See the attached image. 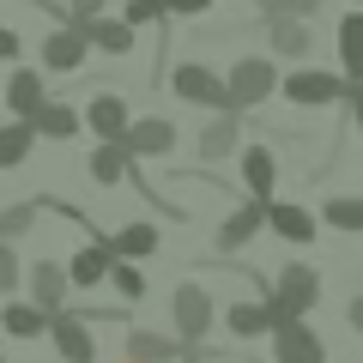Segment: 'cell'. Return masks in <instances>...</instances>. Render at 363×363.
Returning a JSON list of instances; mask_svg holds the SVG:
<instances>
[{"label":"cell","instance_id":"cell-34","mask_svg":"<svg viewBox=\"0 0 363 363\" xmlns=\"http://www.w3.org/2000/svg\"><path fill=\"white\" fill-rule=\"evenodd\" d=\"M164 13L169 18H200V13H212V0H164Z\"/></svg>","mask_w":363,"mask_h":363},{"label":"cell","instance_id":"cell-39","mask_svg":"<svg viewBox=\"0 0 363 363\" xmlns=\"http://www.w3.org/2000/svg\"><path fill=\"white\" fill-rule=\"evenodd\" d=\"M255 6H260L267 18H285V13H291V0H255Z\"/></svg>","mask_w":363,"mask_h":363},{"label":"cell","instance_id":"cell-1","mask_svg":"<svg viewBox=\"0 0 363 363\" xmlns=\"http://www.w3.org/2000/svg\"><path fill=\"white\" fill-rule=\"evenodd\" d=\"M218 327V297H212L206 285H176L169 291V333L182 339V345H206V333Z\"/></svg>","mask_w":363,"mask_h":363},{"label":"cell","instance_id":"cell-5","mask_svg":"<svg viewBox=\"0 0 363 363\" xmlns=\"http://www.w3.org/2000/svg\"><path fill=\"white\" fill-rule=\"evenodd\" d=\"M291 321V309L279 297H260V303H230L224 309V327H230V339H260V333H279V327Z\"/></svg>","mask_w":363,"mask_h":363},{"label":"cell","instance_id":"cell-38","mask_svg":"<svg viewBox=\"0 0 363 363\" xmlns=\"http://www.w3.org/2000/svg\"><path fill=\"white\" fill-rule=\"evenodd\" d=\"M321 6H327V0H291V18H315Z\"/></svg>","mask_w":363,"mask_h":363},{"label":"cell","instance_id":"cell-7","mask_svg":"<svg viewBox=\"0 0 363 363\" xmlns=\"http://www.w3.org/2000/svg\"><path fill=\"white\" fill-rule=\"evenodd\" d=\"M25 291H30V303H43L49 315H61V309H67V297H73V272H67L61 260H30Z\"/></svg>","mask_w":363,"mask_h":363},{"label":"cell","instance_id":"cell-33","mask_svg":"<svg viewBox=\"0 0 363 363\" xmlns=\"http://www.w3.org/2000/svg\"><path fill=\"white\" fill-rule=\"evenodd\" d=\"M104 6H109V0H67V25L85 30L91 18H104Z\"/></svg>","mask_w":363,"mask_h":363},{"label":"cell","instance_id":"cell-8","mask_svg":"<svg viewBox=\"0 0 363 363\" xmlns=\"http://www.w3.org/2000/svg\"><path fill=\"white\" fill-rule=\"evenodd\" d=\"M272 363H327V339L309 321H285L272 333Z\"/></svg>","mask_w":363,"mask_h":363},{"label":"cell","instance_id":"cell-26","mask_svg":"<svg viewBox=\"0 0 363 363\" xmlns=\"http://www.w3.org/2000/svg\"><path fill=\"white\" fill-rule=\"evenodd\" d=\"M43 218V200H13V206H0V242H25Z\"/></svg>","mask_w":363,"mask_h":363},{"label":"cell","instance_id":"cell-11","mask_svg":"<svg viewBox=\"0 0 363 363\" xmlns=\"http://www.w3.org/2000/svg\"><path fill=\"white\" fill-rule=\"evenodd\" d=\"M85 128L97 133V140H128V128H133V116H128V97H116V91H97L85 104Z\"/></svg>","mask_w":363,"mask_h":363},{"label":"cell","instance_id":"cell-18","mask_svg":"<svg viewBox=\"0 0 363 363\" xmlns=\"http://www.w3.org/2000/svg\"><path fill=\"white\" fill-rule=\"evenodd\" d=\"M128 152L133 157H169L176 152V121L169 116H140L128 128Z\"/></svg>","mask_w":363,"mask_h":363},{"label":"cell","instance_id":"cell-25","mask_svg":"<svg viewBox=\"0 0 363 363\" xmlns=\"http://www.w3.org/2000/svg\"><path fill=\"white\" fill-rule=\"evenodd\" d=\"M85 37H91V49H97V55H133V25H128V18H91V25H85Z\"/></svg>","mask_w":363,"mask_h":363},{"label":"cell","instance_id":"cell-3","mask_svg":"<svg viewBox=\"0 0 363 363\" xmlns=\"http://www.w3.org/2000/svg\"><path fill=\"white\" fill-rule=\"evenodd\" d=\"M224 79H230V97H236L242 116H248V109H260L272 91H285V79H279V67H272L267 55H242V61H230V73H224Z\"/></svg>","mask_w":363,"mask_h":363},{"label":"cell","instance_id":"cell-35","mask_svg":"<svg viewBox=\"0 0 363 363\" xmlns=\"http://www.w3.org/2000/svg\"><path fill=\"white\" fill-rule=\"evenodd\" d=\"M18 49H25V43H18V30L0 25V61H18Z\"/></svg>","mask_w":363,"mask_h":363},{"label":"cell","instance_id":"cell-37","mask_svg":"<svg viewBox=\"0 0 363 363\" xmlns=\"http://www.w3.org/2000/svg\"><path fill=\"white\" fill-rule=\"evenodd\" d=\"M345 109H351V121H357V133H363V85H351V97H345Z\"/></svg>","mask_w":363,"mask_h":363},{"label":"cell","instance_id":"cell-2","mask_svg":"<svg viewBox=\"0 0 363 363\" xmlns=\"http://www.w3.org/2000/svg\"><path fill=\"white\" fill-rule=\"evenodd\" d=\"M169 91H176L182 104H200V109H218V116L242 121V109H236V97H230V79H218L212 67H200V61H182L176 73H169Z\"/></svg>","mask_w":363,"mask_h":363},{"label":"cell","instance_id":"cell-27","mask_svg":"<svg viewBox=\"0 0 363 363\" xmlns=\"http://www.w3.org/2000/svg\"><path fill=\"white\" fill-rule=\"evenodd\" d=\"M321 224L357 236V230H363V194H327V200H321Z\"/></svg>","mask_w":363,"mask_h":363},{"label":"cell","instance_id":"cell-16","mask_svg":"<svg viewBox=\"0 0 363 363\" xmlns=\"http://www.w3.org/2000/svg\"><path fill=\"white\" fill-rule=\"evenodd\" d=\"M267 49L279 55V61H303V55L315 49V25L309 18H267Z\"/></svg>","mask_w":363,"mask_h":363},{"label":"cell","instance_id":"cell-20","mask_svg":"<svg viewBox=\"0 0 363 363\" xmlns=\"http://www.w3.org/2000/svg\"><path fill=\"white\" fill-rule=\"evenodd\" d=\"M55 327V315L43 309V303H6L0 309V333L6 339H37V333H49Z\"/></svg>","mask_w":363,"mask_h":363},{"label":"cell","instance_id":"cell-9","mask_svg":"<svg viewBox=\"0 0 363 363\" xmlns=\"http://www.w3.org/2000/svg\"><path fill=\"white\" fill-rule=\"evenodd\" d=\"M116 242L109 236H91L85 248H73V260H67V272H73V291H91V285H104L109 272H116Z\"/></svg>","mask_w":363,"mask_h":363},{"label":"cell","instance_id":"cell-28","mask_svg":"<svg viewBox=\"0 0 363 363\" xmlns=\"http://www.w3.org/2000/svg\"><path fill=\"white\" fill-rule=\"evenodd\" d=\"M109 242H116L121 260H145V255H157V242H164V236H157V224H121Z\"/></svg>","mask_w":363,"mask_h":363},{"label":"cell","instance_id":"cell-32","mask_svg":"<svg viewBox=\"0 0 363 363\" xmlns=\"http://www.w3.org/2000/svg\"><path fill=\"white\" fill-rule=\"evenodd\" d=\"M121 18H128L133 30H140V25H169L164 0H128V6H121Z\"/></svg>","mask_w":363,"mask_h":363},{"label":"cell","instance_id":"cell-22","mask_svg":"<svg viewBox=\"0 0 363 363\" xmlns=\"http://www.w3.org/2000/svg\"><path fill=\"white\" fill-rule=\"evenodd\" d=\"M339 73L351 85H363V6L339 18Z\"/></svg>","mask_w":363,"mask_h":363},{"label":"cell","instance_id":"cell-21","mask_svg":"<svg viewBox=\"0 0 363 363\" xmlns=\"http://www.w3.org/2000/svg\"><path fill=\"white\" fill-rule=\"evenodd\" d=\"M242 182H248V200H272V188H279V157L267 145H248L242 152Z\"/></svg>","mask_w":363,"mask_h":363},{"label":"cell","instance_id":"cell-12","mask_svg":"<svg viewBox=\"0 0 363 363\" xmlns=\"http://www.w3.org/2000/svg\"><path fill=\"white\" fill-rule=\"evenodd\" d=\"M267 230L279 236V242H291V248H309L315 242V212L297 206V200H272L267 206Z\"/></svg>","mask_w":363,"mask_h":363},{"label":"cell","instance_id":"cell-23","mask_svg":"<svg viewBox=\"0 0 363 363\" xmlns=\"http://www.w3.org/2000/svg\"><path fill=\"white\" fill-rule=\"evenodd\" d=\"M43 133L30 128V121H0V169H25L30 152H37Z\"/></svg>","mask_w":363,"mask_h":363},{"label":"cell","instance_id":"cell-4","mask_svg":"<svg viewBox=\"0 0 363 363\" xmlns=\"http://www.w3.org/2000/svg\"><path fill=\"white\" fill-rule=\"evenodd\" d=\"M285 97L297 109H333L351 97V79L345 73H321V67H297V73H285Z\"/></svg>","mask_w":363,"mask_h":363},{"label":"cell","instance_id":"cell-41","mask_svg":"<svg viewBox=\"0 0 363 363\" xmlns=\"http://www.w3.org/2000/svg\"><path fill=\"white\" fill-rule=\"evenodd\" d=\"M0 97H6V79H0Z\"/></svg>","mask_w":363,"mask_h":363},{"label":"cell","instance_id":"cell-6","mask_svg":"<svg viewBox=\"0 0 363 363\" xmlns=\"http://www.w3.org/2000/svg\"><path fill=\"white\" fill-rule=\"evenodd\" d=\"M272 297L291 309V321H303V315L321 303V272L303 267V260H291V267H279V285H272Z\"/></svg>","mask_w":363,"mask_h":363},{"label":"cell","instance_id":"cell-15","mask_svg":"<svg viewBox=\"0 0 363 363\" xmlns=\"http://www.w3.org/2000/svg\"><path fill=\"white\" fill-rule=\"evenodd\" d=\"M0 104L13 109V121H37V109L49 104V85H43V73L37 67H18L13 79H6V97Z\"/></svg>","mask_w":363,"mask_h":363},{"label":"cell","instance_id":"cell-24","mask_svg":"<svg viewBox=\"0 0 363 363\" xmlns=\"http://www.w3.org/2000/svg\"><path fill=\"white\" fill-rule=\"evenodd\" d=\"M30 128L43 133V140H79V128H85V116H79L73 104H61V97H49V104L37 109V121Z\"/></svg>","mask_w":363,"mask_h":363},{"label":"cell","instance_id":"cell-14","mask_svg":"<svg viewBox=\"0 0 363 363\" xmlns=\"http://www.w3.org/2000/svg\"><path fill=\"white\" fill-rule=\"evenodd\" d=\"M121 351H128V363H182L188 357V345L176 333H152V327H133L121 339Z\"/></svg>","mask_w":363,"mask_h":363},{"label":"cell","instance_id":"cell-13","mask_svg":"<svg viewBox=\"0 0 363 363\" xmlns=\"http://www.w3.org/2000/svg\"><path fill=\"white\" fill-rule=\"evenodd\" d=\"M267 206L272 200H248V206H236L230 218L218 224V255H236V248H248L260 230H267Z\"/></svg>","mask_w":363,"mask_h":363},{"label":"cell","instance_id":"cell-40","mask_svg":"<svg viewBox=\"0 0 363 363\" xmlns=\"http://www.w3.org/2000/svg\"><path fill=\"white\" fill-rule=\"evenodd\" d=\"M182 363H218V351H206V345H188V357Z\"/></svg>","mask_w":363,"mask_h":363},{"label":"cell","instance_id":"cell-19","mask_svg":"<svg viewBox=\"0 0 363 363\" xmlns=\"http://www.w3.org/2000/svg\"><path fill=\"white\" fill-rule=\"evenodd\" d=\"M133 164H140V157L128 152V140H109V145H97V152L85 157V169H91L97 188H121V182L133 176Z\"/></svg>","mask_w":363,"mask_h":363},{"label":"cell","instance_id":"cell-31","mask_svg":"<svg viewBox=\"0 0 363 363\" xmlns=\"http://www.w3.org/2000/svg\"><path fill=\"white\" fill-rule=\"evenodd\" d=\"M109 285L121 291L128 303H140L145 297V272H140V260H116V272H109Z\"/></svg>","mask_w":363,"mask_h":363},{"label":"cell","instance_id":"cell-17","mask_svg":"<svg viewBox=\"0 0 363 363\" xmlns=\"http://www.w3.org/2000/svg\"><path fill=\"white\" fill-rule=\"evenodd\" d=\"M49 339H55V351H61L67 363H97V339H91V327L79 321L73 309H61V315H55Z\"/></svg>","mask_w":363,"mask_h":363},{"label":"cell","instance_id":"cell-29","mask_svg":"<svg viewBox=\"0 0 363 363\" xmlns=\"http://www.w3.org/2000/svg\"><path fill=\"white\" fill-rule=\"evenodd\" d=\"M200 157L218 164V157H236V116H218L200 128Z\"/></svg>","mask_w":363,"mask_h":363},{"label":"cell","instance_id":"cell-30","mask_svg":"<svg viewBox=\"0 0 363 363\" xmlns=\"http://www.w3.org/2000/svg\"><path fill=\"white\" fill-rule=\"evenodd\" d=\"M25 260H18V242H0V297H13L18 285H25Z\"/></svg>","mask_w":363,"mask_h":363},{"label":"cell","instance_id":"cell-36","mask_svg":"<svg viewBox=\"0 0 363 363\" xmlns=\"http://www.w3.org/2000/svg\"><path fill=\"white\" fill-rule=\"evenodd\" d=\"M345 321H351V333H363V291L345 303Z\"/></svg>","mask_w":363,"mask_h":363},{"label":"cell","instance_id":"cell-10","mask_svg":"<svg viewBox=\"0 0 363 363\" xmlns=\"http://www.w3.org/2000/svg\"><path fill=\"white\" fill-rule=\"evenodd\" d=\"M85 55H91V37L79 25H55L49 37H43V67H49V73H79Z\"/></svg>","mask_w":363,"mask_h":363}]
</instances>
